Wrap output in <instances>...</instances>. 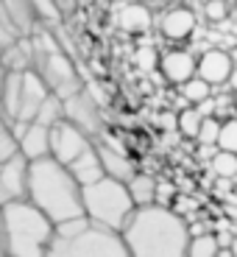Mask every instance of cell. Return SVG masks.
I'll return each instance as SVG.
<instances>
[{
  "mask_svg": "<svg viewBox=\"0 0 237 257\" xmlns=\"http://www.w3.org/2000/svg\"><path fill=\"white\" fill-rule=\"evenodd\" d=\"M62 103H64V117L70 123H76L84 135H90L92 140L103 135V115L90 92H84V87L78 92H73V95L62 98Z\"/></svg>",
  "mask_w": 237,
  "mask_h": 257,
  "instance_id": "obj_9",
  "label": "cell"
},
{
  "mask_svg": "<svg viewBox=\"0 0 237 257\" xmlns=\"http://www.w3.org/2000/svg\"><path fill=\"white\" fill-rule=\"evenodd\" d=\"M126 185H128V193H131V199H134V204H137V207L159 201V182H156L154 176L140 174V171H137V174L131 176V179H128Z\"/></svg>",
  "mask_w": 237,
  "mask_h": 257,
  "instance_id": "obj_19",
  "label": "cell"
},
{
  "mask_svg": "<svg viewBox=\"0 0 237 257\" xmlns=\"http://www.w3.org/2000/svg\"><path fill=\"white\" fill-rule=\"evenodd\" d=\"M134 62H137V67H140V70H145V73H151V70H159V53H156V48H151V45H145V48H137V53H134Z\"/></svg>",
  "mask_w": 237,
  "mask_h": 257,
  "instance_id": "obj_27",
  "label": "cell"
},
{
  "mask_svg": "<svg viewBox=\"0 0 237 257\" xmlns=\"http://www.w3.org/2000/svg\"><path fill=\"white\" fill-rule=\"evenodd\" d=\"M56 224L31 199H17L0 204V235L3 251L12 257L48 254Z\"/></svg>",
  "mask_w": 237,
  "mask_h": 257,
  "instance_id": "obj_3",
  "label": "cell"
},
{
  "mask_svg": "<svg viewBox=\"0 0 237 257\" xmlns=\"http://www.w3.org/2000/svg\"><path fill=\"white\" fill-rule=\"evenodd\" d=\"M48 254H95V257H126L128 246L123 240V232L103 226L98 221L87 218H73L56 224L53 243Z\"/></svg>",
  "mask_w": 237,
  "mask_h": 257,
  "instance_id": "obj_4",
  "label": "cell"
},
{
  "mask_svg": "<svg viewBox=\"0 0 237 257\" xmlns=\"http://www.w3.org/2000/svg\"><path fill=\"white\" fill-rule=\"evenodd\" d=\"M81 199H84L87 218L98 221L103 226H112L117 232L126 226V221L131 218V212L137 207L126 182L106 176V174L101 179L90 182V185H81Z\"/></svg>",
  "mask_w": 237,
  "mask_h": 257,
  "instance_id": "obj_6",
  "label": "cell"
},
{
  "mask_svg": "<svg viewBox=\"0 0 237 257\" xmlns=\"http://www.w3.org/2000/svg\"><path fill=\"white\" fill-rule=\"evenodd\" d=\"M234 179H237V176H234Z\"/></svg>",
  "mask_w": 237,
  "mask_h": 257,
  "instance_id": "obj_36",
  "label": "cell"
},
{
  "mask_svg": "<svg viewBox=\"0 0 237 257\" xmlns=\"http://www.w3.org/2000/svg\"><path fill=\"white\" fill-rule=\"evenodd\" d=\"M28 199L53 224H64V221L87 215L78 179L70 174V168L64 162H59L51 154L28 162Z\"/></svg>",
  "mask_w": 237,
  "mask_h": 257,
  "instance_id": "obj_2",
  "label": "cell"
},
{
  "mask_svg": "<svg viewBox=\"0 0 237 257\" xmlns=\"http://www.w3.org/2000/svg\"><path fill=\"white\" fill-rule=\"evenodd\" d=\"M98 154H101L103 174H106V176H115V179H120V182H128L131 176L137 174L134 162L128 160L123 151H117L115 146H106V143H101V146H98Z\"/></svg>",
  "mask_w": 237,
  "mask_h": 257,
  "instance_id": "obj_16",
  "label": "cell"
},
{
  "mask_svg": "<svg viewBox=\"0 0 237 257\" xmlns=\"http://www.w3.org/2000/svg\"><path fill=\"white\" fill-rule=\"evenodd\" d=\"M231 64H234V73H237V48L231 51Z\"/></svg>",
  "mask_w": 237,
  "mask_h": 257,
  "instance_id": "obj_31",
  "label": "cell"
},
{
  "mask_svg": "<svg viewBox=\"0 0 237 257\" xmlns=\"http://www.w3.org/2000/svg\"><path fill=\"white\" fill-rule=\"evenodd\" d=\"M28 162L23 154L0 162V204L17 199H28Z\"/></svg>",
  "mask_w": 237,
  "mask_h": 257,
  "instance_id": "obj_10",
  "label": "cell"
},
{
  "mask_svg": "<svg viewBox=\"0 0 237 257\" xmlns=\"http://www.w3.org/2000/svg\"><path fill=\"white\" fill-rule=\"evenodd\" d=\"M92 146H95L92 137L84 135L81 128L76 123H70L67 117H62V120H56L51 126V157H56L64 165H70L76 157H81Z\"/></svg>",
  "mask_w": 237,
  "mask_h": 257,
  "instance_id": "obj_8",
  "label": "cell"
},
{
  "mask_svg": "<svg viewBox=\"0 0 237 257\" xmlns=\"http://www.w3.org/2000/svg\"><path fill=\"white\" fill-rule=\"evenodd\" d=\"M218 148H226V151H234V154H237V117H234V120L220 123Z\"/></svg>",
  "mask_w": 237,
  "mask_h": 257,
  "instance_id": "obj_28",
  "label": "cell"
},
{
  "mask_svg": "<svg viewBox=\"0 0 237 257\" xmlns=\"http://www.w3.org/2000/svg\"><path fill=\"white\" fill-rule=\"evenodd\" d=\"M70 174L78 179V185H90V182L101 179L103 176V162H101V154H98V146L87 148L81 157H76V160L70 162Z\"/></svg>",
  "mask_w": 237,
  "mask_h": 257,
  "instance_id": "obj_17",
  "label": "cell"
},
{
  "mask_svg": "<svg viewBox=\"0 0 237 257\" xmlns=\"http://www.w3.org/2000/svg\"><path fill=\"white\" fill-rule=\"evenodd\" d=\"M195 64H198V59L192 56L190 51L173 48V51H167L159 56V73L167 84L181 87L184 81H190V78L195 76Z\"/></svg>",
  "mask_w": 237,
  "mask_h": 257,
  "instance_id": "obj_11",
  "label": "cell"
},
{
  "mask_svg": "<svg viewBox=\"0 0 237 257\" xmlns=\"http://www.w3.org/2000/svg\"><path fill=\"white\" fill-rule=\"evenodd\" d=\"M218 135H220L218 117H204V120H201V128H198V137H195V140H198L201 146H218Z\"/></svg>",
  "mask_w": 237,
  "mask_h": 257,
  "instance_id": "obj_26",
  "label": "cell"
},
{
  "mask_svg": "<svg viewBox=\"0 0 237 257\" xmlns=\"http://www.w3.org/2000/svg\"><path fill=\"white\" fill-rule=\"evenodd\" d=\"M204 14H206V20H209V23H220V20H226L229 9H226L223 0H209V3H206V9H204Z\"/></svg>",
  "mask_w": 237,
  "mask_h": 257,
  "instance_id": "obj_29",
  "label": "cell"
},
{
  "mask_svg": "<svg viewBox=\"0 0 237 257\" xmlns=\"http://www.w3.org/2000/svg\"><path fill=\"white\" fill-rule=\"evenodd\" d=\"M212 174L220 176V179H234L237 176V154L234 151H226V148H218L209 160Z\"/></svg>",
  "mask_w": 237,
  "mask_h": 257,
  "instance_id": "obj_20",
  "label": "cell"
},
{
  "mask_svg": "<svg viewBox=\"0 0 237 257\" xmlns=\"http://www.w3.org/2000/svg\"><path fill=\"white\" fill-rule=\"evenodd\" d=\"M0 14L12 23L20 37H28L31 34L34 17H37L31 0H0Z\"/></svg>",
  "mask_w": 237,
  "mask_h": 257,
  "instance_id": "obj_15",
  "label": "cell"
},
{
  "mask_svg": "<svg viewBox=\"0 0 237 257\" xmlns=\"http://www.w3.org/2000/svg\"><path fill=\"white\" fill-rule=\"evenodd\" d=\"M62 117H64V103L56 92H51V95L42 101V106L37 109V117H34V120L42 123V126H53V123L62 120Z\"/></svg>",
  "mask_w": 237,
  "mask_h": 257,
  "instance_id": "obj_22",
  "label": "cell"
},
{
  "mask_svg": "<svg viewBox=\"0 0 237 257\" xmlns=\"http://www.w3.org/2000/svg\"><path fill=\"white\" fill-rule=\"evenodd\" d=\"M117 26L131 37H142V34L151 31V12L142 3H128L117 14Z\"/></svg>",
  "mask_w": 237,
  "mask_h": 257,
  "instance_id": "obj_18",
  "label": "cell"
},
{
  "mask_svg": "<svg viewBox=\"0 0 237 257\" xmlns=\"http://www.w3.org/2000/svg\"><path fill=\"white\" fill-rule=\"evenodd\" d=\"M14 154H20L17 132H14V126L6 120V117H0V162L12 160Z\"/></svg>",
  "mask_w": 237,
  "mask_h": 257,
  "instance_id": "obj_23",
  "label": "cell"
},
{
  "mask_svg": "<svg viewBox=\"0 0 237 257\" xmlns=\"http://www.w3.org/2000/svg\"><path fill=\"white\" fill-rule=\"evenodd\" d=\"M123 240L128 254L137 257H181L190 249V226L181 212L167 204L134 207L131 218L123 226Z\"/></svg>",
  "mask_w": 237,
  "mask_h": 257,
  "instance_id": "obj_1",
  "label": "cell"
},
{
  "mask_svg": "<svg viewBox=\"0 0 237 257\" xmlns=\"http://www.w3.org/2000/svg\"><path fill=\"white\" fill-rule=\"evenodd\" d=\"M201 120H204V115H201V112L190 103L187 109H181L179 115H176V128H179L181 137L195 140V137H198V128H201Z\"/></svg>",
  "mask_w": 237,
  "mask_h": 257,
  "instance_id": "obj_21",
  "label": "cell"
},
{
  "mask_svg": "<svg viewBox=\"0 0 237 257\" xmlns=\"http://www.w3.org/2000/svg\"><path fill=\"white\" fill-rule=\"evenodd\" d=\"M218 249H220L218 235L204 232V235L190 238V249H187V254H192V257H215V254H218Z\"/></svg>",
  "mask_w": 237,
  "mask_h": 257,
  "instance_id": "obj_25",
  "label": "cell"
},
{
  "mask_svg": "<svg viewBox=\"0 0 237 257\" xmlns=\"http://www.w3.org/2000/svg\"><path fill=\"white\" fill-rule=\"evenodd\" d=\"M9 67H6V59H3V51H0V90H3V78H6Z\"/></svg>",
  "mask_w": 237,
  "mask_h": 257,
  "instance_id": "obj_30",
  "label": "cell"
},
{
  "mask_svg": "<svg viewBox=\"0 0 237 257\" xmlns=\"http://www.w3.org/2000/svg\"><path fill=\"white\" fill-rule=\"evenodd\" d=\"M20 140V154L26 160H39V157L51 154V126H42V123L31 120L23 123V126H14Z\"/></svg>",
  "mask_w": 237,
  "mask_h": 257,
  "instance_id": "obj_12",
  "label": "cell"
},
{
  "mask_svg": "<svg viewBox=\"0 0 237 257\" xmlns=\"http://www.w3.org/2000/svg\"><path fill=\"white\" fill-rule=\"evenodd\" d=\"M31 64L34 70L42 76V81L48 84V90L56 92L59 98H67L73 92L81 90V76H78L76 64L67 53L62 51L56 39L48 31H31Z\"/></svg>",
  "mask_w": 237,
  "mask_h": 257,
  "instance_id": "obj_5",
  "label": "cell"
},
{
  "mask_svg": "<svg viewBox=\"0 0 237 257\" xmlns=\"http://www.w3.org/2000/svg\"><path fill=\"white\" fill-rule=\"evenodd\" d=\"M234 112H237V98H234Z\"/></svg>",
  "mask_w": 237,
  "mask_h": 257,
  "instance_id": "obj_35",
  "label": "cell"
},
{
  "mask_svg": "<svg viewBox=\"0 0 237 257\" xmlns=\"http://www.w3.org/2000/svg\"><path fill=\"white\" fill-rule=\"evenodd\" d=\"M234 64H231V53L226 51H206L195 64V76H201L212 87H223L231 81Z\"/></svg>",
  "mask_w": 237,
  "mask_h": 257,
  "instance_id": "obj_13",
  "label": "cell"
},
{
  "mask_svg": "<svg viewBox=\"0 0 237 257\" xmlns=\"http://www.w3.org/2000/svg\"><path fill=\"white\" fill-rule=\"evenodd\" d=\"M0 117H3V103H0Z\"/></svg>",
  "mask_w": 237,
  "mask_h": 257,
  "instance_id": "obj_34",
  "label": "cell"
},
{
  "mask_svg": "<svg viewBox=\"0 0 237 257\" xmlns=\"http://www.w3.org/2000/svg\"><path fill=\"white\" fill-rule=\"evenodd\" d=\"M229 246H231V254H234V257H237V238H234V240H231V243H229Z\"/></svg>",
  "mask_w": 237,
  "mask_h": 257,
  "instance_id": "obj_32",
  "label": "cell"
},
{
  "mask_svg": "<svg viewBox=\"0 0 237 257\" xmlns=\"http://www.w3.org/2000/svg\"><path fill=\"white\" fill-rule=\"evenodd\" d=\"M209 92H212V84H206L201 76H192L190 81L181 84V95H184V101L192 103V106L204 103L206 98H209Z\"/></svg>",
  "mask_w": 237,
  "mask_h": 257,
  "instance_id": "obj_24",
  "label": "cell"
},
{
  "mask_svg": "<svg viewBox=\"0 0 237 257\" xmlns=\"http://www.w3.org/2000/svg\"><path fill=\"white\" fill-rule=\"evenodd\" d=\"M195 26H198V20H195V14H192L190 9L176 6V9L162 14L159 31H162V37L170 39V42H184V39H190L192 34H195Z\"/></svg>",
  "mask_w": 237,
  "mask_h": 257,
  "instance_id": "obj_14",
  "label": "cell"
},
{
  "mask_svg": "<svg viewBox=\"0 0 237 257\" xmlns=\"http://www.w3.org/2000/svg\"><path fill=\"white\" fill-rule=\"evenodd\" d=\"M0 254H6V251H3V235H0Z\"/></svg>",
  "mask_w": 237,
  "mask_h": 257,
  "instance_id": "obj_33",
  "label": "cell"
},
{
  "mask_svg": "<svg viewBox=\"0 0 237 257\" xmlns=\"http://www.w3.org/2000/svg\"><path fill=\"white\" fill-rule=\"evenodd\" d=\"M48 95H51V90L34 67H12L3 78V90H0L3 117L12 126L31 123Z\"/></svg>",
  "mask_w": 237,
  "mask_h": 257,
  "instance_id": "obj_7",
  "label": "cell"
}]
</instances>
